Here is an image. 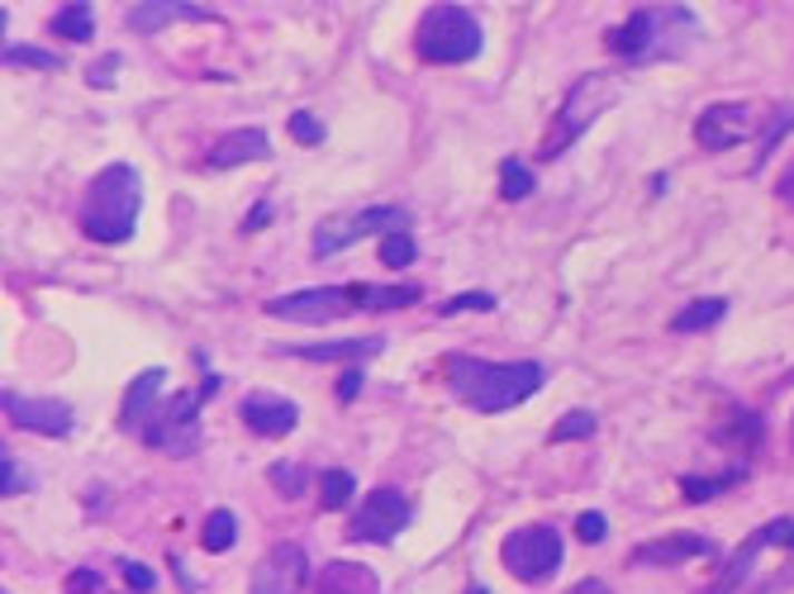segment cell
<instances>
[{
  "instance_id": "6da1fadb",
  "label": "cell",
  "mask_w": 794,
  "mask_h": 594,
  "mask_svg": "<svg viewBox=\"0 0 794 594\" xmlns=\"http://www.w3.org/2000/svg\"><path fill=\"white\" fill-rule=\"evenodd\" d=\"M443 381L457 405L476 413H504L547 386L542 362H486V357H448Z\"/></svg>"
},
{
  "instance_id": "7a4b0ae2",
  "label": "cell",
  "mask_w": 794,
  "mask_h": 594,
  "mask_svg": "<svg viewBox=\"0 0 794 594\" xmlns=\"http://www.w3.org/2000/svg\"><path fill=\"white\" fill-rule=\"evenodd\" d=\"M144 214V176L129 162H110L81 195V233L96 243H129Z\"/></svg>"
},
{
  "instance_id": "3957f363",
  "label": "cell",
  "mask_w": 794,
  "mask_h": 594,
  "mask_svg": "<svg viewBox=\"0 0 794 594\" xmlns=\"http://www.w3.org/2000/svg\"><path fill=\"white\" fill-rule=\"evenodd\" d=\"M699 29V14L685 6H643L633 10L619 29H609V48L628 62H676L690 33Z\"/></svg>"
},
{
  "instance_id": "277c9868",
  "label": "cell",
  "mask_w": 794,
  "mask_h": 594,
  "mask_svg": "<svg viewBox=\"0 0 794 594\" xmlns=\"http://www.w3.org/2000/svg\"><path fill=\"white\" fill-rule=\"evenodd\" d=\"M619 96H624V86H619L614 71H586V77H580L571 91L561 96V110L552 115V124H547V134L538 143V157L542 162H557L580 134H590V124L599 115L619 105Z\"/></svg>"
},
{
  "instance_id": "5b68a950",
  "label": "cell",
  "mask_w": 794,
  "mask_h": 594,
  "mask_svg": "<svg viewBox=\"0 0 794 594\" xmlns=\"http://www.w3.org/2000/svg\"><path fill=\"white\" fill-rule=\"evenodd\" d=\"M419 58L423 62H438V67H462V62H476L486 48V29L476 20V10L467 6H429L419 20Z\"/></svg>"
},
{
  "instance_id": "8992f818",
  "label": "cell",
  "mask_w": 794,
  "mask_h": 594,
  "mask_svg": "<svg viewBox=\"0 0 794 594\" xmlns=\"http://www.w3.org/2000/svg\"><path fill=\"white\" fill-rule=\"evenodd\" d=\"M404 224H410V214H404L400 205H366L357 214H329V220L314 224L310 233V252L314 257H339L343 247L372 238V233H400Z\"/></svg>"
},
{
  "instance_id": "52a82bcc",
  "label": "cell",
  "mask_w": 794,
  "mask_h": 594,
  "mask_svg": "<svg viewBox=\"0 0 794 594\" xmlns=\"http://www.w3.org/2000/svg\"><path fill=\"white\" fill-rule=\"evenodd\" d=\"M561 533L552 524H523L514 533H504L500 543V562L509 575H519L523 585H542L561 571Z\"/></svg>"
},
{
  "instance_id": "ba28073f",
  "label": "cell",
  "mask_w": 794,
  "mask_h": 594,
  "mask_svg": "<svg viewBox=\"0 0 794 594\" xmlns=\"http://www.w3.org/2000/svg\"><path fill=\"white\" fill-rule=\"evenodd\" d=\"M200 395L196 390H176L171 400L157 409V419L148 423L144 442L153 447V452H167V457H190L200 447Z\"/></svg>"
},
{
  "instance_id": "9c48e42d",
  "label": "cell",
  "mask_w": 794,
  "mask_h": 594,
  "mask_svg": "<svg viewBox=\"0 0 794 594\" xmlns=\"http://www.w3.org/2000/svg\"><path fill=\"white\" fill-rule=\"evenodd\" d=\"M410 499H404L400 490H391V485H381V490H372L362 504H357V514H352V524H347V543H376V547H391L395 537L410 528Z\"/></svg>"
},
{
  "instance_id": "30bf717a",
  "label": "cell",
  "mask_w": 794,
  "mask_h": 594,
  "mask_svg": "<svg viewBox=\"0 0 794 594\" xmlns=\"http://www.w3.org/2000/svg\"><path fill=\"white\" fill-rule=\"evenodd\" d=\"M756 134V105L747 100H718L695 119V143L704 153H728Z\"/></svg>"
},
{
  "instance_id": "8fae6325",
  "label": "cell",
  "mask_w": 794,
  "mask_h": 594,
  "mask_svg": "<svg viewBox=\"0 0 794 594\" xmlns=\"http://www.w3.org/2000/svg\"><path fill=\"white\" fill-rule=\"evenodd\" d=\"M310 585V556L300 543H276L262 562L253 566L248 594H300Z\"/></svg>"
},
{
  "instance_id": "7c38bea8",
  "label": "cell",
  "mask_w": 794,
  "mask_h": 594,
  "mask_svg": "<svg viewBox=\"0 0 794 594\" xmlns=\"http://www.w3.org/2000/svg\"><path fill=\"white\" fill-rule=\"evenodd\" d=\"M0 409L14 428H29V434H48V438H67L77 428V413L67 400H33V395L6 390L0 395Z\"/></svg>"
},
{
  "instance_id": "4fadbf2b",
  "label": "cell",
  "mask_w": 794,
  "mask_h": 594,
  "mask_svg": "<svg viewBox=\"0 0 794 594\" xmlns=\"http://www.w3.org/2000/svg\"><path fill=\"white\" fill-rule=\"evenodd\" d=\"M262 310H267L272 319H286V323H329V319H339L343 310H352V304H347L343 285H310V291L267 300Z\"/></svg>"
},
{
  "instance_id": "5bb4252c",
  "label": "cell",
  "mask_w": 794,
  "mask_h": 594,
  "mask_svg": "<svg viewBox=\"0 0 794 594\" xmlns=\"http://www.w3.org/2000/svg\"><path fill=\"white\" fill-rule=\"evenodd\" d=\"M718 543L704 533H666L651 543L633 547V566H685V562H714Z\"/></svg>"
},
{
  "instance_id": "9a60e30c",
  "label": "cell",
  "mask_w": 794,
  "mask_h": 594,
  "mask_svg": "<svg viewBox=\"0 0 794 594\" xmlns=\"http://www.w3.org/2000/svg\"><path fill=\"white\" fill-rule=\"evenodd\" d=\"M238 419L248 423V434H257V438H286V434H295V423H300V405L291 400V395L253 390V395H243Z\"/></svg>"
},
{
  "instance_id": "2e32d148",
  "label": "cell",
  "mask_w": 794,
  "mask_h": 594,
  "mask_svg": "<svg viewBox=\"0 0 794 594\" xmlns=\"http://www.w3.org/2000/svg\"><path fill=\"white\" fill-rule=\"evenodd\" d=\"M163 386H167V367H148L134 376V386L125 390V405H119V428L125 434H148V423L163 409Z\"/></svg>"
},
{
  "instance_id": "e0dca14e",
  "label": "cell",
  "mask_w": 794,
  "mask_h": 594,
  "mask_svg": "<svg viewBox=\"0 0 794 594\" xmlns=\"http://www.w3.org/2000/svg\"><path fill=\"white\" fill-rule=\"evenodd\" d=\"M272 157V138L267 129H257V124H248V129H228L215 138V148L205 153V167L209 172H234V167H248V162H267Z\"/></svg>"
},
{
  "instance_id": "ac0fdd59",
  "label": "cell",
  "mask_w": 794,
  "mask_h": 594,
  "mask_svg": "<svg viewBox=\"0 0 794 594\" xmlns=\"http://www.w3.org/2000/svg\"><path fill=\"white\" fill-rule=\"evenodd\" d=\"M281 357H305V362H366L385 352V338H339V343H281Z\"/></svg>"
},
{
  "instance_id": "d6986e66",
  "label": "cell",
  "mask_w": 794,
  "mask_h": 594,
  "mask_svg": "<svg viewBox=\"0 0 794 594\" xmlns=\"http://www.w3.org/2000/svg\"><path fill=\"white\" fill-rule=\"evenodd\" d=\"M176 20H219V14L200 10V6H176V0H138V6L125 10V25L134 33H153V29L176 25Z\"/></svg>"
},
{
  "instance_id": "ffe728a7",
  "label": "cell",
  "mask_w": 794,
  "mask_h": 594,
  "mask_svg": "<svg viewBox=\"0 0 794 594\" xmlns=\"http://www.w3.org/2000/svg\"><path fill=\"white\" fill-rule=\"evenodd\" d=\"M352 310H410V304L423 300V285L400 281V285H372V281H352L343 285Z\"/></svg>"
},
{
  "instance_id": "44dd1931",
  "label": "cell",
  "mask_w": 794,
  "mask_h": 594,
  "mask_svg": "<svg viewBox=\"0 0 794 594\" xmlns=\"http://www.w3.org/2000/svg\"><path fill=\"white\" fill-rule=\"evenodd\" d=\"M314 594H376V571L362 562H329L314 581Z\"/></svg>"
},
{
  "instance_id": "7402d4cb",
  "label": "cell",
  "mask_w": 794,
  "mask_h": 594,
  "mask_svg": "<svg viewBox=\"0 0 794 594\" xmlns=\"http://www.w3.org/2000/svg\"><path fill=\"white\" fill-rule=\"evenodd\" d=\"M52 33L67 43H91V33H96V10L91 6H81V0H72V6H58V14H52Z\"/></svg>"
},
{
  "instance_id": "603a6c76",
  "label": "cell",
  "mask_w": 794,
  "mask_h": 594,
  "mask_svg": "<svg viewBox=\"0 0 794 594\" xmlns=\"http://www.w3.org/2000/svg\"><path fill=\"white\" fill-rule=\"evenodd\" d=\"M756 556H762V537H747V543L743 547H737L733 556H728V562H723V571H718V581L709 585V594H733L737 585H743L747 581V571L756 566Z\"/></svg>"
},
{
  "instance_id": "cb8c5ba5",
  "label": "cell",
  "mask_w": 794,
  "mask_h": 594,
  "mask_svg": "<svg viewBox=\"0 0 794 594\" xmlns=\"http://www.w3.org/2000/svg\"><path fill=\"white\" fill-rule=\"evenodd\" d=\"M743 480H747L743 466H733V471H723V476H680V495L695 499V504H704V499H718V495L737 490Z\"/></svg>"
},
{
  "instance_id": "d4e9b609",
  "label": "cell",
  "mask_w": 794,
  "mask_h": 594,
  "mask_svg": "<svg viewBox=\"0 0 794 594\" xmlns=\"http://www.w3.org/2000/svg\"><path fill=\"white\" fill-rule=\"evenodd\" d=\"M723 314H728V300H695V304H685V310L670 319V329L676 333H704V329H714V323H723Z\"/></svg>"
},
{
  "instance_id": "484cf974",
  "label": "cell",
  "mask_w": 794,
  "mask_h": 594,
  "mask_svg": "<svg viewBox=\"0 0 794 594\" xmlns=\"http://www.w3.org/2000/svg\"><path fill=\"white\" fill-rule=\"evenodd\" d=\"M200 543H205V552H228L238 543V514L234 509H215L205 518V528H200Z\"/></svg>"
},
{
  "instance_id": "4316f807",
  "label": "cell",
  "mask_w": 794,
  "mask_h": 594,
  "mask_svg": "<svg viewBox=\"0 0 794 594\" xmlns=\"http://www.w3.org/2000/svg\"><path fill=\"white\" fill-rule=\"evenodd\" d=\"M599 419L590 409H567L561 419L552 423V434H547V442H580V438H595Z\"/></svg>"
},
{
  "instance_id": "83f0119b",
  "label": "cell",
  "mask_w": 794,
  "mask_h": 594,
  "mask_svg": "<svg viewBox=\"0 0 794 594\" xmlns=\"http://www.w3.org/2000/svg\"><path fill=\"white\" fill-rule=\"evenodd\" d=\"M785 134H794V105H781V110H775V124H766V129H762V138H756L752 172H762V162L771 157V148H781Z\"/></svg>"
},
{
  "instance_id": "f1b7e54d",
  "label": "cell",
  "mask_w": 794,
  "mask_h": 594,
  "mask_svg": "<svg viewBox=\"0 0 794 594\" xmlns=\"http://www.w3.org/2000/svg\"><path fill=\"white\" fill-rule=\"evenodd\" d=\"M352 490H357V476L343 471V466H333V471L320 476V504L324 509H343V504L352 499Z\"/></svg>"
},
{
  "instance_id": "f546056e",
  "label": "cell",
  "mask_w": 794,
  "mask_h": 594,
  "mask_svg": "<svg viewBox=\"0 0 794 594\" xmlns=\"http://www.w3.org/2000/svg\"><path fill=\"white\" fill-rule=\"evenodd\" d=\"M267 480H272V485H276V490L286 495V499H300V495L310 490V471H305V466H300V461H276L272 471H267Z\"/></svg>"
},
{
  "instance_id": "4dcf8cb0",
  "label": "cell",
  "mask_w": 794,
  "mask_h": 594,
  "mask_svg": "<svg viewBox=\"0 0 794 594\" xmlns=\"http://www.w3.org/2000/svg\"><path fill=\"white\" fill-rule=\"evenodd\" d=\"M500 195L504 201H528V195H533V172H528L519 157H509L500 167Z\"/></svg>"
},
{
  "instance_id": "1f68e13d",
  "label": "cell",
  "mask_w": 794,
  "mask_h": 594,
  "mask_svg": "<svg viewBox=\"0 0 794 594\" xmlns=\"http://www.w3.org/2000/svg\"><path fill=\"white\" fill-rule=\"evenodd\" d=\"M414 257H419V247H414V238L410 233H385L381 238V262L391 266V272H404V266H414Z\"/></svg>"
},
{
  "instance_id": "d6a6232c",
  "label": "cell",
  "mask_w": 794,
  "mask_h": 594,
  "mask_svg": "<svg viewBox=\"0 0 794 594\" xmlns=\"http://www.w3.org/2000/svg\"><path fill=\"white\" fill-rule=\"evenodd\" d=\"M714 442H743V447H756V442H762V419H756V413H743V409H737L733 413V423L728 428H718V438Z\"/></svg>"
},
{
  "instance_id": "836d02e7",
  "label": "cell",
  "mask_w": 794,
  "mask_h": 594,
  "mask_svg": "<svg viewBox=\"0 0 794 594\" xmlns=\"http://www.w3.org/2000/svg\"><path fill=\"white\" fill-rule=\"evenodd\" d=\"M6 67H39V71H58L62 58H52L43 48H29V43H6Z\"/></svg>"
},
{
  "instance_id": "e575fe53",
  "label": "cell",
  "mask_w": 794,
  "mask_h": 594,
  "mask_svg": "<svg viewBox=\"0 0 794 594\" xmlns=\"http://www.w3.org/2000/svg\"><path fill=\"white\" fill-rule=\"evenodd\" d=\"M291 138L300 143V148H320V143L329 138V134H324V119L310 115V110H295V115H291Z\"/></svg>"
},
{
  "instance_id": "d590c367",
  "label": "cell",
  "mask_w": 794,
  "mask_h": 594,
  "mask_svg": "<svg viewBox=\"0 0 794 594\" xmlns=\"http://www.w3.org/2000/svg\"><path fill=\"white\" fill-rule=\"evenodd\" d=\"M33 490V480H29V471H24V466L20 461H14L10 457V447H6V457H0V495H29Z\"/></svg>"
},
{
  "instance_id": "8d00e7d4",
  "label": "cell",
  "mask_w": 794,
  "mask_h": 594,
  "mask_svg": "<svg viewBox=\"0 0 794 594\" xmlns=\"http://www.w3.org/2000/svg\"><path fill=\"white\" fill-rule=\"evenodd\" d=\"M467 310H481V314H490V310H496V295H486V291H467V295H452V300H443V314H467Z\"/></svg>"
},
{
  "instance_id": "74e56055",
  "label": "cell",
  "mask_w": 794,
  "mask_h": 594,
  "mask_svg": "<svg viewBox=\"0 0 794 594\" xmlns=\"http://www.w3.org/2000/svg\"><path fill=\"white\" fill-rule=\"evenodd\" d=\"M756 537H762V547H790L794 552V518H775V524L756 528Z\"/></svg>"
},
{
  "instance_id": "f35d334b",
  "label": "cell",
  "mask_w": 794,
  "mask_h": 594,
  "mask_svg": "<svg viewBox=\"0 0 794 594\" xmlns=\"http://www.w3.org/2000/svg\"><path fill=\"white\" fill-rule=\"evenodd\" d=\"M576 533H580V543H605V533H609L605 514H599V509H586V514L576 518Z\"/></svg>"
},
{
  "instance_id": "ab89813d",
  "label": "cell",
  "mask_w": 794,
  "mask_h": 594,
  "mask_svg": "<svg viewBox=\"0 0 794 594\" xmlns=\"http://www.w3.org/2000/svg\"><path fill=\"white\" fill-rule=\"evenodd\" d=\"M119 575H125V585L138 590V594H148V590L157 585V575H153L144 562H119Z\"/></svg>"
},
{
  "instance_id": "60d3db41",
  "label": "cell",
  "mask_w": 794,
  "mask_h": 594,
  "mask_svg": "<svg viewBox=\"0 0 794 594\" xmlns=\"http://www.w3.org/2000/svg\"><path fill=\"white\" fill-rule=\"evenodd\" d=\"M362 381H366V376H362V367H352V371H343V376H339V400H343V405H352V400H357V390H362Z\"/></svg>"
},
{
  "instance_id": "b9f144b4",
  "label": "cell",
  "mask_w": 794,
  "mask_h": 594,
  "mask_svg": "<svg viewBox=\"0 0 794 594\" xmlns=\"http://www.w3.org/2000/svg\"><path fill=\"white\" fill-rule=\"evenodd\" d=\"M67 590H72V594H91V590H100V575H96V571H72Z\"/></svg>"
},
{
  "instance_id": "7bdbcfd3",
  "label": "cell",
  "mask_w": 794,
  "mask_h": 594,
  "mask_svg": "<svg viewBox=\"0 0 794 594\" xmlns=\"http://www.w3.org/2000/svg\"><path fill=\"white\" fill-rule=\"evenodd\" d=\"M119 62H125L119 52H105V62L91 71V86H110V77H115V67H119Z\"/></svg>"
},
{
  "instance_id": "ee69618b",
  "label": "cell",
  "mask_w": 794,
  "mask_h": 594,
  "mask_svg": "<svg viewBox=\"0 0 794 594\" xmlns=\"http://www.w3.org/2000/svg\"><path fill=\"white\" fill-rule=\"evenodd\" d=\"M775 195H781L785 205H794V162H790V167L781 172V182H775Z\"/></svg>"
},
{
  "instance_id": "f6af8a7d",
  "label": "cell",
  "mask_w": 794,
  "mask_h": 594,
  "mask_svg": "<svg viewBox=\"0 0 794 594\" xmlns=\"http://www.w3.org/2000/svg\"><path fill=\"white\" fill-rule=\"evenodd\" d=\"M267 220H272V201H257V205H253V214H248V228H262Z\"/></svg>"
},
{
  "instance_id": "bcb514c9",
  "label": "cell",
  "mask_w": 794,
  "mask_h": 594,
  "mask_svg": "<svg viewBox=\"0 0 794 594\" xmlns=\"http://www.w3.org/2000/svg\"><path fill=\"white\" fill-rule=\"evenodd\" d=\"M571 594H609V585H605V581H580Z\"/></svg>"
},
{
  "instance_id": "7dc6e473",
  "label": "cell",
  "mask_w": 794,
  "mask_h": 594,
  "mask_svg": "<svg viewBox=\"0 0 794 594\" xmlns=\"http://www.w3.org/2000/svg\"><path fill=\"white\" fill-rule=\"evenodd\" d=\"M467 594H486V585H471V590H467Z\"/></svg>"
}]
</instances>
